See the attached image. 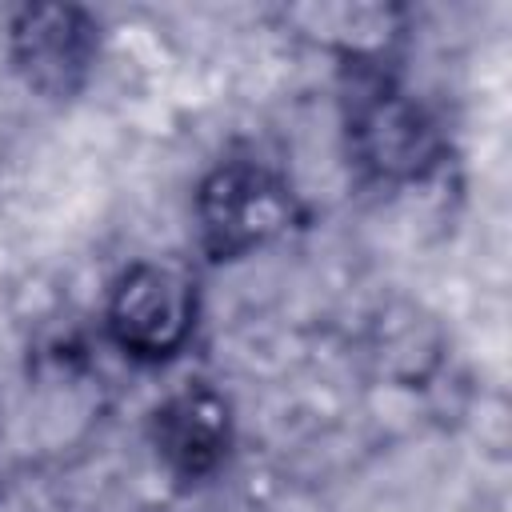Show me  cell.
Here are the masks:
<instances>
[{
    "label": "cell",
    "mask_w": 512,
    "mask_h": 512,
    "mask_svg": "<svg viewBox=\"0 0 512 512\" xmlns=\"http://www.w3.org/2000/svg\"><path fill=\"white\" fill-rule=\"evenodd\" d=\"M288 20L348 64H380L404 28L400 8L392 4H300L288 8Z\"/></svg>",
    "instance_id": "cell-6"
},
{
    "label": "cell",
    "mask_w": 512,
    "mask_h": 512,
    "mask_svg": "<svg viewBox=\"0 0 512 512\" xmlns=\"http://www.w3.org/2000/svg\"><path fill=\"white\" fill-rule=\"evenodd\" d=\"M8 52L32 92L68 100L100 60V24L80 4H24L8 24Z\"/></svg>",
    "instance_id": "cell-4"
},
{
    "label": "cell",
    "mask_w": 512,
    "mask_h": 512,
    "mask_svg": "<svg viewBox=\"0 0 512 512\" xmlns=\"http://www.w3.org/2000/svg\"><path fill=\"white\" fill-rule=\"evenodd\" d=\"M108 336L140 360L160 364L176 356L196 328V280L164 260H136L108 292Z\"/></svg>",
    "instance_id": "cell-3"
},
{
    "label": "cell",
    "mask_w": 512,
    "mask_h": 512,
    "mask_svg": "<svg viewBox=\"0 0 512 512\" xmlns=\"http://www.w3.org/2000/svg\"><path fill=\"white\" fill-rule=\"evenodd\" d=\"M292 216L296 204L288 184L256 160H228L196 188V232L208 260L248 256L252 248L280 236Z\"/></svg>",
    "instance_id": "cell-2"
},
{
    "label": "cell",
    "mask_w": 512,
    "mask_h": 512,
    "mask_svg": "<svg viewBox=\"0 0 512 512\" xmlns=\"http://www.w3.org/2000/svg\"><path fill=\"white\" fill-rule=\"evenodd\" d=\"M156 456L180 480L212 476L232 448V408L208 384H188L156 404L148 420Z\"/></svg>",
    "instance_id": "cell-5"
},
{
    "label": "cell",
    "mask_w": 512,
    "mask_h": 512,
    "mask_svg": "<svg viewBox=\"0 0 512 512\" xmlns=\"http://www.w3.org/2000/svg\"><path fill=\"white\" fill-rule=\"evenodd\" d=\"M344 132L356 168L376 184H412L444 152L436 120L396 88L384 64H348Z\"/></svg>",
    "instance_id": "cell-1"
}]
</instances>
